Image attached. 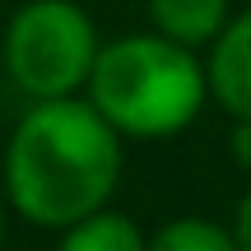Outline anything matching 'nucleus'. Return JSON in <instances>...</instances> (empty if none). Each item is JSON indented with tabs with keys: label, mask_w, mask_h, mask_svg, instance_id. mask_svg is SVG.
<instances>
[{
	"label": "nucleus",
	"mask_w": 251,
	"mask_h": 251,
	"mask_svg": "<svg viewBox=\"0 0 251 251\" xmlns=\"http://www.w3.org/2000/svg\"><path fill=\"white\" fill-rule=\"evenodd\" d=\"M233 121L237 126H233V140H228L233 144V158L251 172V117H233Z\"/></svg>",
	"instance_id": "obj_8"
},
{
	"label": "nucleus",
	"mask_w": 251,
	"mask_h": 251,
	"mask_svg": "<svg viewBox=\"0 0 251 251\" xmlns=\"http://www.w3.org/2000/svg\"><path fill=\"white\" fill-rule=\"evenodd\" d=\"M149 251H237V237L209 219H172L149 237Z\"/></svg>",
	"instance_id": "obj_7"
},
{
	"label": "nucleus",
	"mask_w": 251,
	"mask_h": 251,
	"mask_svg": "<svg viewBox=\"0 0 251 251\" xmlns=\"http://www.w3.org/2000/svg\"><path fill=\"white\" fill-rule=\"evenodd\" d=\"M89 102L102 112L121 135L163 140L186 130L209 98V75L196 61V47L153 33L117 37L98 47L89 70Z\"/></svg>",
	"instance_id": "obj_2"
},
{
	"label": "nucleus",
	"mask_w": 251,
	"mask_h": 251,
	"mask_svg": "<svg viewBox=\"0 0 251 251\" xmlns=\"http://www.w3.org/2000/svg\"><path fill=\"white\" fill-rule=\"evenodd\" d=\"M98 28L75 0H28L5 28V75L28 98L84 89L98 61Z\"/></svg>",
	"instance_id": "obj_3"
},
{
	"label": "nucleus",
	"mask_w": 251,
	"mask_h": 251,
	"mask_svg": "<svg viewBox=\"0 0 251 251\" xmlns=\"http://www.w3.org/2000/svg\"><path fill=\"white\" fill-rule=\"evenodd\" d=\"M0 242H5V205H0Z\"/></svg>",
	"instance_id": "obj_10"
},
{
	"label": "nucleus",
	"mask_w": 251,
	"mask_h": 251,
	"mask_svg": "<svg viewBox=\"0 0 251 251\" xmlns=\"http://www.w3.org/2000/svg\"><path fill=\"white\" fill-rule=\"evenodd\" d=\"M233 237H237V251H251V191L237 205V219H233Z\"/></svg>",
	"instance_id": "obj_9"
},
{
	"label": "nucleus",
	"mask_w": 251,
	"mask_h": 251,
	"mask_svg": "<svg viewBox=\"0 0 251 251\" xmlns=\"http://www.w3.org/2000/svg\"><path fill=\"white\" fill-rule=\"evenodd\" d=\"M121 177V130L89 98H37L5 149V196L28 224L70 228L112 200Z\"/></svg>",
	"instance_id": "obj_1"
},
{
	"label": "nucleus",
	"mask_w": 251,
	"mask_h": 251,
	"mask_svg": "<svg viewBox=\"0 0 251 251\" xmlns=\"http://www.w3.org/2000/svg\"><path fill=\"white\" fill-rule=\"evenodd\" d=\"M209 93L228 117H251V9L228 19L209 42Z\"/></svg>",
	"instance_id": "obj_4"
},
{
	"label": "nucleus",
	"mask_w": 251,
	"mask_h": 251,
	"mask_svg": "<svg viewBox=\"0 0 251 251\" xmlns=\"http://www.w3.org/2000/svg\"><path fill=\"white\" fill-rule=\"evenodd\" d=\"M149 19L172 42L205 47L228 24V0H149Z\"/></svg>",
	"instance_id": "obj_5"
},
{
	"label": "nucleus",
	"mask_w": 251,
	"mask_h": 251,
	"mask_svg": "<svg viewBox=\"0 0 251 251\" xmlns=\"http://www.w3.org/2000/svg\"><path fill=\"white\" fill-rule=\"evenodd\" d=\"M61 247L65 251H144L149 237L135 228V219L112 214L107 205L93 209V214L75 219L70 228H61Z\"/></svg>",
	"instance_id": "obj_6"
}]
</instances>
